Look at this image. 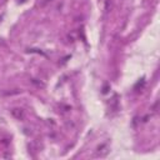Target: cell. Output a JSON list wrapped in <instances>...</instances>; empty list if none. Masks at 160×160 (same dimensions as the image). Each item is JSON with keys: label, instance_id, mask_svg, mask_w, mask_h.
<instances>
[{"label": "cell", "instance_id": "cell-1", "mask_svg": "<svg viewBox=\"0 0 160 160\" xmlns=\"http://www.w3.org/2000/svg\"><path fill=\"white\" fill-rule=\"evenodd\" d=\"M11 115L15 119H18V120H24V118H25V112H24V110L21 108H14V109H11Z\"/></svg>", "mask_w": 160, "mask_h": 160}, {"label": "cell", "instance_id": "cell-2", "mask_svg": "<svg viewBox=\"0 0 160 160\" xmlns=\"http://www.w3.org/2000/svg\"><path fill=\"white\" fill-rule=\"evenodd\" d=\"M108 152H109V150H108V146H106V145H101V146H99L98 150H96V155L100 156V158L105 156Z\"/></svg>", "mask_w": 160, "mask_h": 160}, {"label": "cell", "instance_id": "cell-3", "mask_svg": "<svg viewBox=\"0 0 160 160\" xmlns=\"http://www.w3.org/2000/svg\"><path fill=\"white\" fill-rule=\"evenodd\" d=\"M49 1H52V0H45V2H49Z\"/></svg>", "mask_w": 160, "mask_h": 160}]
</instances>
